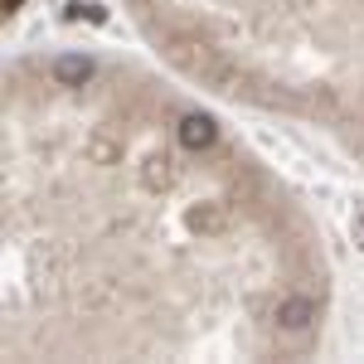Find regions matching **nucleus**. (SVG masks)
I'll use <instances>...</instances> for the list:
<instances>
[{
  "instance_id": "obj_2",
  "label": "nucleus",
  "mask_w": 364,
  "mask_h": 364,
  "mask_svg": "<svg viewBox=\"0 0 364 364\" xmlns=\"http://www.w3.org/2000/svg\"><path fill=\"white\" fill-rule=\"evenodd\" d=\"M180 141H185V146H190V151H204V146H214V141H219V127H214V122H209V117H185V122H180Z\"/></svg>"
},
{
  "instance_id": "obj_1",
  "label": "nucleus",
  "mask_w": 364,
  "mask_h": 364,
  "mask_svg": "<svg viewBox=\"0 0 364 364\" xmlns=\"http://www.w3.org/2000/svg\"><path fill=\"white\" fill-rule=\"evenodd\" d=\"M87 78H92V63H87L83 54H63V58H54V83H58V87H83Z\"/></svg>"
},
{
  "instance_id": "obj_3",
  "label": "nucleus",
  "mask_w": 364,
  "mask_h": 364,
  "mask_svg": "<svg viewBox=\"0 0 364 364\" xmlns=\"http://www.w3.org/2000/svg\"><path fill=\"white\" fill-rule=\"evenodd\" d=\"M355 233H360V243H364V214H360V224H355Z\"/></svg>"
}]
</instances>
